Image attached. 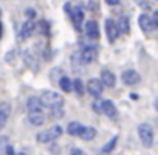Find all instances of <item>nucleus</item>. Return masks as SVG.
<instances>
[{
	"label": "nucleus",
	"instance_id": "obj_5",
	"mask_svg": "<svg viewBox=\"0 0 158 155\" xmlns=\"http://www.w3.org/2000/svg\"><path fill=\"white\" fill-rule=\"evenodd\" d=\"M106 34H107V41L109 43H114L119 38V28H117V24L112 19H107L106 21Z\"/></svg>",
	"mask_w": 158,
	"mask_h": 155
},
{
	"label": "nucleus",
	"instance_id": "obj_1",
	"mask_svg": "<svg viewBox=\"0 0 158 155\" xmlns=\"http://www.w3.org/2000/svg\"><path fill=\"white\" fill-rule=\"evenodd\" d=\"M39 99H41L43 106L48 107V109H60V107H63V104H65L63 96L58 92H55V90H44Z\"/></svg>",
	"mask_w": 158,
	"mask_h": 155
},
{
	"label": "nucleus",
	"instance_id": "obj_6",
	"mask_svg": "<svg viewBox=\"0 0 158 155\" xmlns=\"http://www.w3.org/2000/svg\"><path fill=\"white\" fill-rule=\"evenodd\" d=\"M139 28H141V31L144 32V34H150L151 31L155 29V22H153V17H150L148 14H141L139 15Z\"/></svg>",
	"mask_w": 158,
	"mask_h": 155
},
{
	"label": "nucleus",
	"instance_id": "obj_25",
	"mask_svg": "<svg viewBox=\"0 0 158 155\" xmlns=\"http://www.w3.org/2000/svg\"><path fill=\"white\" fill-rule=\"evenodd\" d=\"M136 2H138V4H139L143 9H150V5L146 4V0H136Z\"/></svg>",
	"mask_w": 158,
	"mask_h": 155
},
{
	"label": "nucleus",
	"instance_id": "obj_12",
	"mask_svg": "<svg viewBox=\"0 0 158 155\" xmlns=\"http://www.w3.org/2000/svg\"><path fill=\"white\" fill-rule=\"evenodd\" d=\"M34 29H36V24H34V21H26L24 22V26L21 28V39H27V38H31L32 36V32H34Z\"/></svg>",
	"mask_w": 158,
	"mask_h": 155
},
{
	"label": "nucleus",
	"instance_id": "obj_9",
	"mask_svg": "<svg viewBox=\"0 0 158 155\" xmlns=\"http://www.w3.org/2000/svg\"><path fill=\"white\" fill-rule=\"evenodd\" d=\"M85 34L92 39H97L100 36V31H99V24L95 21H87L85 22Z\"/></svg>",
	"mask_w": 158,
	"mask_h": 155
},
{
	"label": "nucleus",
	"instance_id": "obj_29",
	"mask_svg": "<svg viewBox=\"0 0 158 155\" xmlns=\"http://www.w3.org/2000/svg\"><path fill=\"white\" fill-rule=\"evenodd\" d=\"M26 15H27V17H34V11H31V9L26 11Z\"/></svg>",
	"mask_w": 158,
	"mask_h": 155
},
{
	"label": "nucleus",
	"instance_id": "obj_4",
	"mask_svg": "<svg viewBox=\"0 0 158 155\" xmlns=\"http://www.w3.org/2000/svg\"><path fill=\"white\" fill-rule=\"evenodd\" d=\"M87 90H89L90 96L94 97H100L104 92V84L100 82L99 79H90L89 82H87Z\"/></svg>",
	"mask_w": 158,
	"mask_h": 155
},
{
	"label": "nucleus",
	"instance_id": "obj_15",
	"mask_svg": "<svg viewBox=\"0 0 158 155\" xmlns=\"http://www.w3.org/2000/svg\"><path fill=\"white\" fill-rule=\"evenodd\" d=\"M70 17H72V21L75 22V26H80L82 24V21H83V11H82V7H70Z\"/></svg>",
	"mask_w": 158,
	"mask_h": 155
},
{
	"label": "nucleus",
	"instance_id": "obj_14",
	"mask_svg": "<svg viewBox=\"0 0 158 155\" xmlns=\"http://www.w3.org/2000/svg\"><path fill=\"white\" fill-rule=\"evenodd\" d=\"M27 119L32 126H41V124L44 123V114H43V111H31Z\"/></svg>",
	"mask_w": 158,
	"mask_h": 155
},
{
	"label": "nucleus",
	"instance_id": "obj_27",
	"mask_svg": "<svg viewBox=\"0 0 158 155\" xmlns=\"http://www.w3.org/2000/svg\"><path fill=\"white\" fill-rule=\"evenodd\" d=\"M106 2L109 5H117V4H119V0H106Z\"/></svg>",
	"mask_w": 158,
	"mask_h": 155
},
{
	"label": "nucleus",
	"instance_id": "obj_10",
	"mask_svg": "<svg viewBox=\"0 0 158 155\" xmlns=\"http://www.w3.org/2000/svg\"><path fill=\"white\" fill-rule=\"evenodd\" d=\"M100 82L106 87H114L116 85V77H114V73L110 72V70L104 68L102 72H100Z\"/></svg>",
	"mask_w": 158,
	"mask_h": 155
},
{
	"label": "nucleus",
	"instance_id": "obj_16",
	"mask_svg": "<svg viewBox=\"0 0 158 155\" xmlns=\"http://www.w3.org/2000/svg\"><path fill=\"white\" fill-rule=\"evenodd\" d=\"M95 135H97L95 128H92V126H82V130H80L78 136L82 138V140L90 141V140H94V138H95Z\"/></svg>",
	"mask_w": 158,
	"mask_h": 155
},
{
	"label": "nucleus",
	"instance_id": "obj_2",
	"mask_svg": "<svg viewBox=\"0 0 158 155\" xmlns=\"http://www.w3.org/2000/svg\"><path fill=\"white\" fill-rule=\"evenodd\" d=\"M61 135H63L61 126H53L46 131H41V133L36 136V140H38V143H51V141H55L56 138H60Z\"/></svg>",
	"mask_w": 158,
	"mask_h": 155
},
{
	"label": "nucleus",
	"instance_id": "obj_30",
	"mask_svg": "<svg viewBox=\"0 0 158 155\" xmlns=\"http://www.w3.org/2000/svg\"><path fill=\"white\" fill-rule=\"evenodd\" d=\"M0 38H2V22H0Z\"/></svg>",
	"mask_w": 158,
	"mask_h": 155
},
{
	"label": "nucleus",
	"instance_id": "obj_32",
	"mask_svg": "<svg viewBox=\"0 0 158 155\" xmlns=\"http://www.w3.org/2000/svg\"><path fill=\"white\" fill-rule=\"evenodd\" d=\"M100 155H106V153H104V152H102V153H100Z\"/></svg>",
	"mask_w": 158,
	"mask_h": 155
},
{
	"label": "nucleus",
	"instance_id": "obj_21",
	"mask_svg": "<svg viewBox=\"0 0 158 155\" xmlns=\"http://www.w3.org/2000/svg\"><path fill=\"white\" fill-rule=\"evenodd\" d=\"M117 140H119V138H117V136H114L110 141H107V143L104 145V148H102V152H104V153H109V152H112V150H114V147H116V143H117Z\"/></svg>",
	"mask_w": 158,
	"mask_h": 155
},
{
	"label": "nucleus",
	"instance_id": "obj_3",
	"mask_svg": "<svg viewBox=\"0 0 158 155\" xmlns=\"http://www.w3.org/2000/svg\"><path fill=\"white\" fill-rule=\"evenodd\" d=\"M138 135H139V140L144 147H151L153 143V130L148 123H141L138 126Z\"/></svg>",
	"mask_w": 158,
	"mask_h": 155
},
{
	"label": "nucleus",
	"instance_id": "obj_20",
	"mask_svg": "<svg viewBox=\"0 0 158 155\" xmlns=\"http://www.w3.org/2000/svg\"><path fill=\"white\" fill-rule=\"evenodd\" d=\"M73 85V90H75L77 94H78V96H83V92H85V85H83V82L80 79H77L75 82L72 84Z\"/></svg>",
	"mask_w": 158,
	"mask_h": 155
},
{
	"label": "nucleus",
	"instance_id": "obj_13",
	"mask_svg": "<svg viewBox=\"0 0 158 155\" xmlns=\"http://www.w3.org/2000/svg\"><path fill=\"white\" fill-rule=\"evenodd\" d=\"M9 114H10V104H9V102H2V104H0V130L7 124Z\"/></svg>",
	"mask_w": 158,
	"mask_h": 155
},
{
	"label": "nucleus",
	"instance_id": "obj_31",
	"mask_svg": "<svg viewBox=\"0 0 158 155\" xmlns=\"http://www.w3.org/2000/svg\"><path fill=\"white\" fill-rule=\"evenodd\" d=\"M156 109H158V101H156Z\"/></svg>",
	"mask_w": 158,
	"mask_h": 155
},
{
	"label": "nucleus",
	"instance_id": "obj_18",
	"mask_svg": "<svg viewBox=\"0 0 158 155\" xmlns=\"http://www.w3.org/2000/svg\"><path fill=\"white\" fill-rule=\"evenodd\" d=\"M83 124L77 123V121H72V123H68V135H72V136H78L80 130H82Z\"/></svg>",
	"mask_w": 158,
	"mask_h": 155
},
{
	"label": "nucleus",
	"instance_id": "obj_28",
	"mask_svg": "<svg viewBox=\"0 0 158 155\" xmlns=\"http://www.w3.org/2000/svg\"><path fill=\"white\" fill-rule=\"evenodd\" d=\"M153 22H155V28H158V12L153 15Z\"/></svg>",
	"mask_w": 158,
	"mask_h": 155
},
{
	"label": "nucleus",
	"instance_id": "obj_24",
	"mask_svg": "<svg viewBox=\"0 0 158 155\" xmlns=\"http://www.w3.org/2000/svg\"><path fill=\"white\" fill-rule=\"evenodd\" d=\"M70 155H85V152H82V150H78V148H75V150L70 152Z\"/></svg>",
	"mask_w": 158,
	"mask_h": 155
},
{
	"label": "nucleus",
	"instance_id": "obj_22",
	"mask_svg": "<svg viewBox=\"0 0 158 155\" xmlns=\"http://www.w3.org/2000/svg\"><path fill=\"white\" fill-rule=\"evenodd\" d=\"M117 28H119V32L123 31L124 34H127V32H129V21H127V17H123V19H121Z\"/></svg>",
	"mask_w": 158,
	"mask_h": 155
},
{
	"label": "nucleus",
	"instance_id": "obj_26",
	"mask_svg": "<svg viewBox=\"0 0 158 155\" xmlns=\"http://www.w3.org/2000/svg\"><path fill=\"white\" fill-rule=\"evenodd\" d=\"M7 155H15V152H14V148L10 147V145H9L7 147Z\"/></svg>",
	"mask_w": 158,
	"mask_h": 155
},
{
	"label": "nucleus",
	"instance_id": "obj_17",
	"mask_svg": "<svg viewBox=\"0 0 158 155\" xmlns=\"http://www.w3.org/2000/svg\"><path fill=\"white\" fill-rule=\"evenodd\" d=\"M27 111H43V104L39 97H29L27 99Z\"/></svg>",
	"mask_w": 158,
	"mask_h": 155
},
{
	"label": "nucleus",
	"instance_id": "obj_19",
	"mask_svg": "<svg viewBox=\"0 0 158 155\" xmlns=\"http://www.w3.org/2000/svg\"><path fill=\"white\" fill-rule=\"evenodd\" d=\"M60 87H61V90H65V92H72L73 90V85H72V82H70L68 77H61V80H60Z\"/></svg>",
	"mask_w": 158,
	"mask_h": 155
},
{
	"label": "nucleus",
	"instance_id": "obj_23",
	"mask_svg": "<svg viewBox=\"0 0 158 155\" xmlns=\"http://www.w3.org/2000/svg\"><path fill=\"white\" fill-rule=\"evenodd\" d=\"M92 109L95 111V113H102V102H94Z\"/></svg>",
	"mask_w": 158,
	"mask_h": 155
},
{
	"label": "nucleus",
	"instance_id": "obj_7",
	"mask_svg": "<svg viewBox=\"0 0 158 155\" xmlns=\"http://www.w3.org/2000/svg\"><path fill=\"white\" fill-rule=\"evenodd\" d=\"M80 58L83 63H92L97 58V50L94 46H83L82 51H80Z\"/></svg>",
	"mask_w": 158,
	"mask_h": 155
},
{
	"label": "nucleus",
	"instance_id": "obj_11",
	"mask_svg": "<svg viewBox=\"0 0 158 155\" xmlns=\"http://www.w3.org/2000/svg\"><path fill=\"white\" fill-rule=\"evenodd\" d=\"M102 113L109 118H117V109H116V104L112 101H102Z\"/></svg>",
	"mask_w": 158,
	"mask_h": 155
},
{
	"label": "nucleus",
	"instance_id": "obj_8",
	"mask_svg": "<svg viewBox=\"0 0 158 155\" xmlns=\"http://www.w3.org/2000/svg\"><path fill=\"white\" fill-rule=\"evenodd\" d=\"M141 77L139 73L136 72V70H126V72H123V84H126V85H136V84H139Z\"/></svg>",
	"mask_w": 158,
	"mask_h": 155
}]
</instances>
